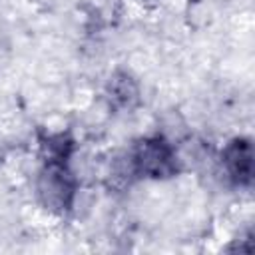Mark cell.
Returning <instances> with one entry per match:
<instances>
[{"label": "cell", "instance_id": "277c9868", "mask_svg": "<svg viewBox=\"0 0 255 255\" xmlns=\"http://www.w3.org/2000/svg\"><path fill=\"white\" fill-rule=\"evenodd\" d=\"M108 94H110V100L116 108H131L139 96L135 80L126 72H120L110 80Z\"/></svg>", "mask_w": 255, "mask_h": 255}, {"label": "cell", "instance_id": "5b68a950", "mask_svg": "<svg viewBox=\"0 0 255 255\" xmlns=\"http://www.w3.org/2000/svg\"><path fill=\"white\" fill-rule=\"evenodd\" d=\"M141 2H149V0H141Z\"/></svg>", "mask_w": 255, "mask_h": 255}, {"label": "cell", "instance_id": "6da1fadb", "mask_svg": "<svg viewBox=\"0 0 255 255\" xmlns=\"http://www.w3.org/2000/svg\"><path fill=\"white\" fill-rule=\"evenodd\" d=\"M129 171L141 177H169L177 171L175 149L163 137H147L129 155Z\"/></svg>", "mask_w": 255, "mask_h": 255}, {"label": "cell", "instance_id": "7a4b0ae2", "mask_svg": "<svg viewBox=\"0 0 255 255\" xmlns=\"http://www.w3.org/2000/svg\"><path fill=\"white\" fill-rule=\"evenodd\" d=\"M76 195V183L64 159H46L38 175V197L52 211H66Z\"/></svg>", "mask_w": 255, "mask_h": 255}, {"label": "cell", "instance_id": "3957f363", "mask_svg": "<svg viewBox=\"0 0 255 255\" xmlns=\"http://www.w3.org/2000/svg\"><path fill=\"white\" fill-rule=\"evenodd\" d=\"M223 167L237 185H249L253 173V151L247 139H233L223 149Z\"/></svg>", "mask_w": 255, "mask_h": 255}]
</instances>
